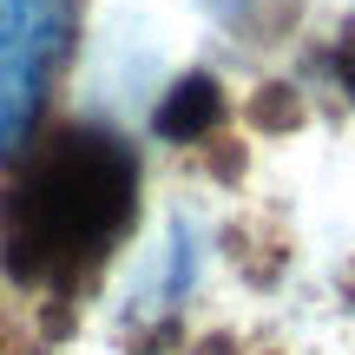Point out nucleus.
Instances as JSON below:
<instances>
[{"mask_svg": "<svg viewBox=\"0 0 355 355\" xmlns=\"http://www.w3.org/2000/svg\"><path fill=\"white\" fill-rule=\"evenodd\" d=\"M139 217V152L105 125L26 145L0 191V263L20 290L73 296Z\"/></svg>", "mask_w": 355, "mask_h": 355, "instance_id": "1", "label": "nucleus"}, {"mask_svg": "<svg viewBox=\"0 0 355 355\" xmlns=\"http://www.w3.org/2000/svg\"><path fill=\"white\" fill-rule=\"evenodd\" d=\"M336 79L355 92V40H343V46H336Z\"/></svg>", "mask_w": 355, "mask_h": 355, "instance_id": "4", "label": "nucleus"}, {"mask_svg": "<svg viewBox=\"0 0 355 355\" xmlns=\"http://www.w3.org/2000/svg\"><path fill=\"white\" fill-rule=\"evenodd\" d=\"M217 119H224V92H217V79L211 73H191V79H178V86L165 92V105H158V139L191 145V139H204Z\"/></svg>", "mask_w": 355, "mask_h": 355, "instance_id": "3", "label": "nucleus"}, {"mask_svg": "<svg viewBox=\"0 0 355 355\" xmlns=\"http://www.w3.org/2000/svg\"><path fill=\"white\" fill-rule=\"evenodd\" d=\"M79 0H0V152L33 132L66 53H73Z\"/></svg>", "mask_w": 355, "mask_h": 355, "instance_id": "2", "label": "nucleus"}]
</instances>
